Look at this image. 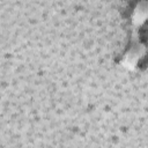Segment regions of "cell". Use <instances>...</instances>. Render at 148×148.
I'll list each match as a JSON object with an SVG mask.
<instances>
[{"label": "cell", "instance_id": "1", "mask_svg": "<svg viewBox=\"0 0 148 148\" xmlns=\"http://www.w3.org/2000/svg\"><path fill=\"white\" fill-rule=\"evenodd\" d=\"M147 52H148L147 45L140 39L139 32L135 29H133L130 40V46L125 51L120 60V65L127 71H134L139 66L141 60L147 56Z\"/></svg>", "mask_w": 148, "mask_h": 148}, {"label": "cell", "instance_id": "2", "mask_svg": "<svg viewBox=\"0 0 148 148\" xmlns=\"http://www.w3.org/2000/svg\"><path fill=\"white\" fill-rule=\"evenodd\" d=\"M146 22H148V0L136 2L131 13V23L133 29H139Z\"/></svg>", "mask_w": 148, "mask_h": 148}]
</instances>
